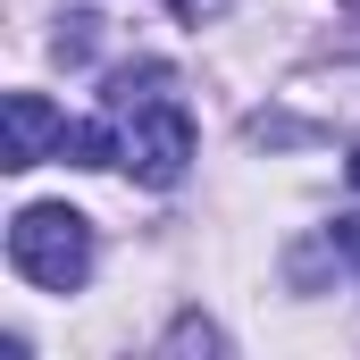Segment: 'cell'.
Returning <instances> with one entry per match:
<instances>
[{
    "label": "cell",
    "instance_id": "obj_1",
    "mask_svg": "<svg viewBox=\"0 0 360 360\" xmlns=\"http://www.w3.org/2000/svg\"><path fill=\"white\" fill-rule=\"evenodd\" d=\"M8 269L42 293H76L92 276V218L68 201H34L8 218Z\"/></svg>",
    "mask_w": 360,
    "mask_h": 360
},
{
    "label": "cell",
    "instance_id": "obj_7",
    "mask_svg": "<svg viewBox=\"0 0 360 360\" xmlns=\"http://www.w3.org/2000/svg\"><path fill=\"white\" fill-rule=\"evenodd\" d=\"M168 8H176L184 25H218V17H226V0H168Z\"/></svg>",
    "mask_w": 360,
    "mask_h": 360
},
{
    "label": "cell",
    "instance_id": "obj_9",
    "mask_svg": "<svg viewBox=\"0 0 360 360\" xmlns=\"http://www.w3.org/2000/svg\"><path fill=\"white\" fill-rule=\"evenodd\" d=\"M352 184H360V151H352Z\"/></svg>",
    "mask_w": 360,
    "mask_h": 360
},
{
    "label": "cell",
    "instance_id": "obj_6",
    "mask_svg": "<svg viewBox=\"0 0 360 360\" xmlns=\"http://www.w3.org/2000/svg\"><path fill=\"white\" fill-rule=\"evenodd\" d=\"M193 344H201V352H218V327H201V319H184L176 335H168V352H193Z\"/></svg>",
    "mask_w": 360,
    "mask_h": 360
},
{
    "label": "cell",
    "instance_id": "obj_10",
    "mask_svg": "<svg viewBox=\"0 0 360 360\" xmlns=\"http://www.w3.org/2000/svg\"><path fill=\"white\" fill-rule=\"evenodd\" d=\"M352 8H360V0H352Z\"/></svg>",
    "mask_w": 360,
    "mask_h": 360
},
{
    "label": "cell",
    "instance_id": "obj_8",
    "mask_svg": "<svg viewBox=\"0 0 360 360\" xmlns=\"http://www.w3.org/2000/svg\"><path fill=\"white\" fill-rule=\"evenodd\" d=\"M335 252H344V260L360 269V218H335Z\"/></svg>",
    "mask_w": 360,
    "mask_h": 360
},
{
    "label": "cell",
    "instance_id": "obj_2",
    "mask_svg": "<svg viewBox=\"0 0 360 360\" xmlns=\"http://www.w3.org/2000/svg\"><path fill=\"white\" fill-rule=\"evenodd\" d=\"M126 168L143 184H168L193 168V117H184L176 101H134V126H126Z\"/></svg>",
    "mask_w": 360,
    "mask_h": 360
},
{
    "label": "cell",
    "instance_id": "obj_5",
    "mask_svg": "<svg viewBox=\"0 0 360 360\" xmlns=\"http://www.w3.org/2000/svg\"><path fill=\"white\" fill-rule=\"evenodd\" d=\"M92 42H101V17H68V34H59V59H92Z\"/></svg>",
    "mask_w": 360,
    "mask_h": 360
},
{
    "label": "cell",
    "instance_id": "obj_3",
    "mask_svg": "<svg viewBox=\"0 0 360 360\" xmlns=\"http://www.w3.org/2000/svg\"><path fill=\"white\" fill-rule=\"evenodd\" d=\"M68 117L42 101V92H8V117H0V168H42L59 151Z\"/></svg>",
    "mask_w": 360,
    "mask_h": 360
},
{
    "label": "cell",
    "instance_id": "obj_4",
    "mask_svg": "<svg viewBox=\"0 0 360 360\" xmlns=\"http://www.w3.org/2000/svg\"><path fill=\"white\" fill-rule=\"evenodd\" d=\"M59 160H68V168H109V160H126V143H117L101 117H76V126L59 134Z\"/></svg>",
    "mask_w": 360,
    "mask_h": 360
}]
</instances>
